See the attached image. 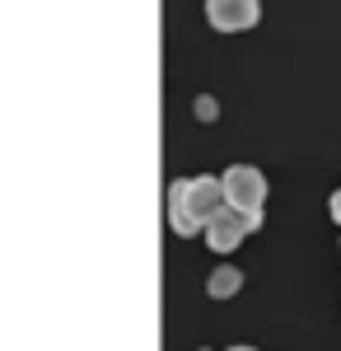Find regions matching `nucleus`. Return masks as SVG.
<instances>
[{
    "label": "nucleus",
    "mask_w": 341,
    "mask_h": 351,
    "mask_svg": "<svg viewBox=\"0 0 341 351\" xmlns=\"http://www.w3.org/2000/svg\"><path fill=\"white\" fill-rule=\"evenodd\" d=\"M220 206H225V188H220V178H210V173L178 178V183L168 188V225H173V234H187V239L201 234Z\"/></svg>",
    "instance_id": "f257e3e1"
},
{
    "label": "nucleus",
    "mask_w": 341,
    "mask_h": 351,
    "mask_svg": "<svg viewBox=\"0 0 341 351\" xmlns=\"http://www.w3.org/2000/svg\"><path fill=\"white\" fill-rule=\"evenodd\" d=\"M253 230H262V211H238V206L225 202V206L210 216V225L201 230V234H206V243L215 248V253H234Z\"/></svg>",
    "instance_id": "f03ea898"
},
{
    "label": "nucleus",
    "mask_w": 341,
    "mask_h": 351,
    "mask_svg": "<svg viewBox=\"0 0 341 351\" xmlns=\"http://www.w3.org/2000/svg\"><path fill=\"white\" fill-rule=\"evenodd\" d=\"M220 188H225V202L238 206V211H262L266 206V178H262V169H253V164L225 169Z\"/></svg>",
    "instance_id": "7ed1b4c3"
},
{
    "label": "nucleus",
    "mask_w": 341,
    "mask_h": 351,
    "mask_svg": "<svg viewBox=\"0 0 341 351\" xmlns=\"http://www.w3.org/2000/svg\"><path fill=\"white\" fill-rule=\"evenodd\" d=\"M262 19V0H206V24L215 33H243Z\"/></svg>",
    "instance_id": "20e7f679"
},
{
    "label": "nucleus",
    "mask_w": 341,
    "mask_h": 351,
    "mask_svg": "<svg viewBox=\"0 0 341 351\" xmlns=\"http://www.w3.org/2000/svg\"><path fill=\"white\" fill-rule=\"evenodd\" d=\"M238 286H243V271H238V267H215V271H210V281H206L210 300H229Z\"/></svg>",
    "instance_id": "39448f33"
},
{
    "label": "nucleus",
    "mask_w": 341,
    "mask_h": 351,
    "mask_svg": "<svg viewBox=\"0 0 341 351\" xmlns=\"http://www.w3.org/2000/svg\"><path fill=\"white\" fill-rule=\"evenodd\" d=\"M327 211H332V220H337V225H341V188L332 192V202H327Z\"/></svg>",
    "instance_id": "423d86ee"
},
{
    "label": "nucleus",
    "mask_w": 341,
    "mask_h": 351,
    "mask_svg": "<svg viewBox=\"0 0 341 351\" xmlns=\"http://www.w3.org/2000/svg\"><path fill=\"white\" fill-rule=\"evenodd\" d=\"M229 351H257V347H229Z\"/></svg>",
    "instance_id": "0eeeda50"
}]
</instances>
